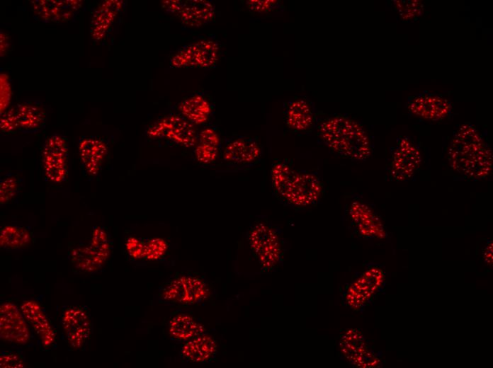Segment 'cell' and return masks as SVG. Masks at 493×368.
I'll return each instance as SVG.
<instances>
[{
    "instance_id": "obj_1",
    "label": "cell",
    "mask_w": 493,
    "mask_h": 368,
    "mask_svg": "<svg viewBox=\"0 0 493 368\" xmlns=\"http://www.w3.org/2000/svg\"><path fill=\"white\" fill-rule=\"evenodd\" d=\"M273 193L284 204L303 208L320 200L324 183L316 173L295 170L289 162L278 161L271 169Z\"/></svg>"
},
{
    "instance_id": "obj_2",
    "label": "cell",
    "mask_w": 493,
    "mask_h": 368,
    "mask_svg": "<svg viewBox=\"0 0 493 368\" xmlns=\"http://www.w3.org/2000/svg\"><path fill=\"white\" fill-rule=\"evenodd\" d=\"M450 166L471 179L480 180L492 169V151L472 125H462L454 134L448 151Z\"/></svg>"
},
{
    "instance_id": "obj_3",
    "label": "cell",
    "mask_w": 493,
    "mask_h": 368,
    "mask_svg": "<svg viewBox=\"0 0 493 368\" xmlns=\"http://www.w3.org/2000/svg\"><path fill=\"white\" fill-rule=\"evenodd\" d=\"M317 135L322 143L339 155L353 160H365L371 153L369 138L355 120L343 115L326 118Z\"/></svg>"
},
{
    "instance_id": "obj_4",
    "label": "cell",
    "mask_w": 493,
    "mask_h": 368,
    "mask_svg": "<svg viewBox=\"0 0 493 368\" xmlns=\"http://www.w3.org/2000/svg\"><path fill=\"white\" fill-rule=\"evenodd\" d=\"M247 239L261 270L271 271L283 263L284 242L277 228L264 222H256L249 230Z\"/></svg>"
},
{
    "instance_id": "obj_5",
    "label": "cell",
    "mask_w": 493,
    "mask_h": 368,
    "mask_svg": "<svg viewBox=\"0 0 493 368\" xmlns=\"http://www.w3.org/2000/svg\"><path fill=\"white\" fill-rule=\"evenodd\" d=\"M147 135L168 141L173 146L187 148L195 146L198 140L193 124L177 114L165 116L154 123L149 127Z\"/></svg>"
},
{
    "instance_id": "obj_6",
    "label": "cell",
    "mask_w": 493,
    "mask_h": 368,
    "mask_svg": "<svg viewBox=\"0 0 493 368\" xmlns=\"http://www.w3.org/2000/svg\"><path fill=\"white\" fill-rule=\"evenodd\" d=\"M208 294V287L201 279L181 276L171 280L164 287L161 297L174 304L191 305L201 302Z\"/></svg>"
},
{
    "instance_id": "obj_7",
    "label": "cell",
    "mask_w": 493,
    "mask_h": 368,
    "mask_svg": "<svg viewBox=\"0 0 493 368\" xmlns=\"http://www.w3.org/2000/svg\"><path fill=\"white\" fill-rule=\"evenodd\" d=\"M162 7L183 24L191 27H199L212 21L215 14L213 4L204 0L164 1Z\"/></svg>"
},
{
    "instance_id": "obj_8",
    "label": "cell",
    "mask_w": 493,
    "mask_h": 368,
    "mask_svg": "<svg viewBox=\"0 0 493 368\" xmlns=\"http://www.w3.org/2000/svg\"><path fill=\"white\" fill-rule=\"evenodd\" d=\"M219 45L212 40H199L182 47L171 59L174 68L213 67L219 57Z\"/></svg>"
},
{
    "instance_id": "obj_9",
    "label": "cell",
    "mask_w": 493,
    "mask_h": 368,
    "mask_svg": "<svg viewBox=\"0 0 493 368\" xmlns=\"http://www.w3.org/2000/svg\"><path fill=\"white\" fill-rule=\"evenodd\" d=\"M384 273L376 267L367 269L347 288L344 300L353 309L358 310L367 304L381 287Z\"/></svg>"
},
{
    "instance_id": "obj_10",
    "label": "cell",
    "mask_w": 493,
    "mask_h": 368,
    "mask_svg": "<svg viewBox=\"0 0 493 368\" xmlns=\"http://www.w3.org/2000/svg\"><path fill=\"white\" fill-rule=\"evenodd\" d=\"M0 337L16 345H25L30 340L26 320L15 304L5 302L0 306Z\"/></svg>"
},
{
    "instance_id": "obj_11",
    "label": "cell",
    "mask_w": 493,
    "mask_h": 368,
    "mask_svg": "<svg viewBox=\"0 0 493 368\" xmlns=\"http://www.w3.org/2000/svg\"><path fill=\"white\" fill-rule=\"evenodd\" d=\"M348 217L356 233L361 238H383L386 234L383 224L369 205L355 200L350 205Z\"/></svg>"
},
{
    "instance_id": "obj_12",
    "label": "cell",
    "mask_w": 493,
    "mask_h": 368,
    "mask_svg": "<svg viewBox=\"0 0 493 368\" xmlns=\"http://www.w3.org/2000/svg\"><path fill=\"white\" fill-rule=\"evenodd\" d=\"M421 161L419 149L408 138L400 139L393 152L389 174L396 181L411 178Z\"/></svg>"
},
{
    "instance_id": "obj_13",
    "label": "cell",
    "mask_w": 493,
    "mask_h": 368,
    "mask_svg": "<svg viewBox=\"0 0 493 368\" xmlns=\"http://www.w3.org/2000/svg\"><path fill=\"white\" fill-rule=\"evenodd\" d=\"M261 153V145L256 139L239 136L228 140L222 159L231 166L245 168L254 165Z\"/></svg>"
},
{
    "instance_id": "obj_14",
    "label": "cell",
    "mask_w": 493,
    "mask_h": 368,
    "mask_svg": "<svg viewBox=\"0 0 493 368\" xmlns=\"http://www.w3.org/2000/svg\"><path fill=\"white\" fill-rule=\"evenodd\" d=\"M339 347L344 357L356 367H375L379 364L378 359L357 330L346 331L341 338Z\"/></svg>"
},
{
    "instance_id": "obj_15",
    "label": "cell",
    "mask_w": 493,
    "mask_h": 368,
    "mask_svg": "<svg viewBox=\"0 0 493 368\" xmlns=\"http://www.w3.org/2000/svg\"><path fill=\"white\" fill-rule=\"evenodd\" d=\"M62 326L67 342L74 349L82 347L91 335V323L89 316L80 307L72 306L64 311Z\"/></svg>"
},
{
    "instance_id": "obj_16",
    "label": "cell",
    "mask_w": 493,
    "mask_h": 368,
    "mask_svg": "<svg viewBox=\"0 0 493 368\" xmlns=\"http://www.w3.org/2000/svg\"><path fill=\"white\" fill-rule=\"evenodd\" d=\"M316 119L315 108L306 98H295L285 105V123L286 127L293 132L308 131L316 122Z\"/></svg>"
},
{
    "instance_id": "obj_17",
    "label": "cell",
    "mask_w": 493,
    "mask_h": 368,
    "mask_svg": "<svg viewBox=\"0 0 493 368\" xmlns=\"http://www.w3.org/2000/svg\"><path fill=\"white\" fill-rule=\"evenodd\" d=\"M409 111L414 115L429 120L446 117L450 112V103L438 96H420L407 103Z\"/></svg>"
},
{
    "instance_id": "obj_18",
    "label": "cell",
    "mask_w": 493,
    "mask_h": 368,
    "mask_svg": "<svg viewBox=\"0 0 493 368\" xmlns=\"http://www.w3.org/2000/svg\"><path fill=\"white\" fill-rule=\"evenodd\" d=\"M21 310L26 321L36 332L44 347H50L55 339V333L41 306L34 301H25Z\"/></svg>"
},
{
    "instance_id": "obj_19",
    "label": "cell",
    "mask_w": 493,
    "mask_h": 368,
    "mask_svg": "<svg viewBox=\"0 0 493 368\" xmlns=\"http://www.w3.org/2000/svg\"><path fill=\"white\" fill-rule=\"evenodd\" d=\"M33 11L40 18L54 22L68 20L81 5V1H33Z\"/></svg>"
},
{
    "instance_id": "obj_20",
    "label": "cell",
    "mask_w": 493,
    "mask_h": 368,
    "mask_svg": "<svg viewBox=\"0 0 493 368\" xmlns=\"http://www.w3.org/2000/svg\"><path fill=\"white\" fill-rule=\"evenodd\" d=\"M123 1L107 0L101 3L92 16L91 24V36L101 40L106 35L115 18L120 11Z\"/></svg>"
},
{
    "instance_id": "obj_21",
    "label": "cell",
    "mask_w": 493,
    "mask_h": 368,
    "mask_svg": "<svg viewBox=\"0 0 493 368\" xmlns=\"http://www.w3.org/2000/svg\"><path fill=\"white\" fill-rule=\"evenodd\" d=\"M216 352L215 340L205 334L186 341L181 350V354L185 358L196 363H205L212 360Z\"/></svg>"
},
{
    "instance_id": "obj_22",
    "label": "cell",
    "mask_w": 493,
    "mask_h": 368,
    "mask_svg": "<svg viewBox=\"0 0 493 368\" xmlns=\"http://www.w3.org/2000/svg\"><path fill=\"white\" fill-rule=\"evenodd\" d=\"M181 115L193 124L206 122L212 113V107L206 97L194 94L183 100L178 106Z\"/></svg>"
},
{
    "instance_id": "obj_23",
    "label": "cell",
    "mask_w": 493,
    "mask_h": 368,
    "mask_svg": "<svg viewBox=\"0 0 493 368\" xmlns=\"http://www.w3.org/2000/svg\"><path fill=\"white\" fill-rule=\"evenodd\" d=\"M79 151L81 160L91 174H96L103 160L107 148L101 140L86 138L81 142Z\"/></svg>"
},
{
    "instance_id": "obj_24",
    "label": "cell",
    "mask_w": 493,
    "mask_h": 368,
    "mask_svg": "<svg viewBox=\"0 0 493 368\" xmlns=\"http://www.w3.org/2000/svg\"><path fill=\"white\" fill-rule=\"evenodd\" d=\"M169 332L175 339L187 341L204 334L205 328L193 317L188 314H179L170 321Z\"/></svg>"
},
{
    "instance_id": "obj_25",
    "label": "cell",
    "mask_w": 493,
    "mask_h": 368,
    "mask_svg": "<svg viewBox=\"0 0 493 368\" xmlns=\"http://www.w3.org/2000/svg\"><path fill=\"white\" fill-rule=\"evenodd\" d=\"M71 260L76 268L85 272L99 270L106 261L91 246L74 248Z\"/></svg>"
},
{
    "instance_id": "obj_26",
    "label": "cell",
    "mask_w": 493,
    "mask_h": 368,
    "mask_svg": "<svg viewBox=\"0 0 493 368\" xmlns=\"http://www.w3.org/2000/svg\"><path fill=\"white\" fill-rule=\"evenodd\" d=\"M18 127L25 130L39 127L45 120V113L40 107L32 104H19L16 108Z\"/></svg>"
},
{
    "instance_id": "obj_27",
    "label": "cell",
    "mask_w": 493,
    "mask_h": 368,
    "mask_svg": "<svg viewBox=\"0 0 493 368\" xmlns=\"http://www.w3.org/2000/svg\"><path fill=\"white\" fill-rule=\"evenodd\" d=\"M45 173L52 182L60 183L67 173V154L55 153H42Z\"/></svg>"
},
{
    "instance_id": "obj_28",
    "label": "cell",
    "mask_w": 493,
    "mask_h": 368,
    "mask_svg": "<svg viewBox=\"0 0 493 368\" xmlns=\"http://www.w3.org/2000/svg\"><path fill=\"white\" fill-rule=\"evenodd\" d=\"M30 241L28 231L22 227L6 226L1 231L0 244L1 247L17 248L26 246Z\"/></svg>"
},
{
    "instance_id": "obj_29",
    "label": "cell",
    "mask_w": 493,
    "mask_h": 368,
    "mask_svg": "<svg viewBox=\"0 0 493 368\" xmlns=\"http://www.w3.org/2000/svg\"><path fill=\"white\" fill-rule=\"evenodd\" d=\"M395 5L400 16L404 20H410L421 16L424 11V4L419 0H397Z\"/></svg>"
},
{
    "instance_id": "obj_30",
    "label": "cell",
    "mask_w": 493,
    "mask_h": 368,
    "mask_svg": "<svg viewBox=\"0 0 493 368\" xmlns=\"http://www.w3.org/2000/svg\"><path fill=\"white\" fill-rule=\"evenodd\" d=\"M91 246L104 259L108 258L110 246L106 233L100 227H96L92 234Z\"/></svg>"
},
{
    "instance_id": "obj_31",
    "label": "cell",
    "mask_w": 493,
    "mask_h": 368,
    "mask_svg": "<svg viewBox=\"0 0 493 368\" xmlns=\"http://www.w3.org/2000/svg\"><path fill=\"white\" fill-rule=\"evenodd\" d=\"M220 146L199 143L195 149V156L198 162L203 164H210L217 159Z\"/></svg>"
},
{
    "instance_id": "obj_32",
    "label": "cell",
    "mask_w": 493,
    "mask_h": 368,
    "mask_svg": "<svg viewBox=\"0 0 493 368\" xmlns=\"http://www.w3.org/2000/svg\"><path fill=\"white\" fill-rule=\"evenodd\" d=\"M167 250L166 242L162 238H151L145 242L144 258L150 260L162 258Z\"/></svg>"
},
{
    "instance_id": "obj_33",
    "label": "cell",
    "mask_w": 493,
    "mask_h": 368,
    "mask_svg": "<svg viewBox=\"0 0 493 368\" xmlns=\"http://www.w3.org/2000/svg\"><path fill=\"white\" fill-rule=\"evenodd\" d=\"M18 183L13 176H6L1 182L0 200L4 204L8 202L16 194Z\"/></svg>"
},
{
    "instance_id": "obj_34",
    "label": "cell",
    "mask_w": 493,
    "mask_h": 368,
    "mask_svg": "<svg viewBox=\"0 0 493 368\" xmlns=\"http://www.w3.org/2000/svg\"><path fill=\"white\" fill-rule=\"evenodd\" d=\"M126 248L131 257L135 259L144 257L145 243L135 237H130L126 242Z\"/></svg>"
},
{
    "instance_id": "obj_35",
    "label": "cell",
    "mask_w": 493,
    "mask_h": 368,
    "mask_svg": "<svg viewBox=\"0 0 493 368\" xmlns=\"http://www.w3.org/2000/svg\"><path fill=\"white\" fill-rule=\"evenodd\" d=\"M11 88L8 76L5 74H1V113L5 110L10 103Z\"/></svg>"
},
{
    "instance_id": "obj_36",
    "label": "cell",
    "mask_w": 493,
    "mask_h": 368,
    "mask_svg": "<svg viewBox=\"0 0 493 368\" xmlns=\"http://www.w3.org/2000/svg\"><path fill=\"white\" fill-rule=\"evenodd\" d=\"M248 8L254 11L263 13L273 11L278 7L280 4L278 1H246Z\"/></svg>"
},
{
    "instance_id": "obj_37",
    "label": "cell",
    "mask_w": 493,
    "mask_h": 368,
    "mask_svg": "<svg viewBox=\"0 0 493 368\" xmlns=\"http://www.w3.org/2000/svg\"><path fill=\"white\" fill-rule=\"evenodd\" d=\"M199 143L208 144L220 146V137L217 132L210 127H208L202 130L198 135ZM197 140V141H198Z\"/></svg>"
},
{
    "instance_id": "obj_38",
    "label": "cell",
    "mask_w": 493,
    "mask_h": 368,
    "mask_svg": "<svg viewBox=\"0 0 493 368\" xmlns=\"http://www.w3.org/2000/svg\"><path fill=\"white\" fill-rule=\"evenodd\" d=\"M1 367H24L23 360L13 352H4L0 356Z\"/></svg>"
},
{
    "instance_id": "obj_39",
    "label": "cell",
    "mask_w": 493,
    "mask_h": 368,
    "mask_svg": "<svg viewBox=\"0 0 493 368\" xmlns=\"http://www.w3.org/2000/svg\"><path fill=\"white\" fill-rule=\"evenodd\" d=\"M18 127L16 108L5 113L1 118V129L4 132H10Z\"/></svg>"
},
{
    "instance_id": "obj_40",
    "label": "cell",
    "mask_w": 493,
    "mask_h": 368,
    "mask_svg": "<svg viewBox=\"0 0 493 368\" xmlns=\"http://www.w3.org/2000/svg\"><path fill=\"white\" fill-rule=\"evenodd\" d=\"M484 259L487 263H489L492 262V243H489L484 249Z\"/></svg>"
},
{
    "instance_id": "obj_41",
    "label": "cell",
    "mask_w": 493,
    "mask_h": 368,
    "mask_svg": "<svg viewBox=\"0 0 493 368\" xmlns=\"http://www.w3.org/2000/svg\"><path fill=\"white\" fill-rule=\"evenodd\" d=\"M8 36H6L3 33H1V53H4L6 48V45L7 46L9 45L8 44Z\"/></svg>"
}]
</instances>
